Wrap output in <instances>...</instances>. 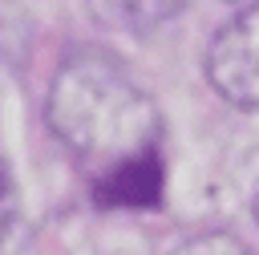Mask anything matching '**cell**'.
<instances>
[{"label": "cell", "instance_id": "6da1fadb", "mask_svg": "<svg viewBox=\"0 0 259 255\" xmlns=\"http://www.w3.org/2000/svg\"><path fill=\"white\" fill-rule=\"evenodd\" d=\"M45 117L57 142L121 202H146L158 190L162 113L121 61L81 49L49 81Z\"/></svg>", "mask_w": 259, "mask_h": 255}, {"label": "cell", "instance_id": "7a4b0ae2", "mask_svg": "<svg viewBox=\"0 0 259 255\" xmlns=\"http://www.w3.org/2000/svg\"><path fill=\"white\" fill-rule=\"evenodd\" d=\"M206 81L235 109L259 105V8H239L206 49Z\"/></svg>", "mask_w": 259, "mask_h": 255}, {"label": "cell", "instance_id": "3957f363", "mask_svg": "<svg viewBox=\"0 0 259 255\" xmlns=\"http://www.w3.org/2000/svg\"><path fill=\"white\" fill-rule=\"evenodd\" d=\"M190 0H85L89 16L113 32H154L174 20Z\"/></svg>", "mask_w": 259, "mask_h": 255}, {"label": "cell", "instance_id": "277c9868", "mask_svg": "<svg viewBox=\"0 0 259 255\" xmlns=\"http://www.w3.org/2000/svg\"><path fill=\"white\" fill-rule=\"evenodd\" d=\"M24 247H28V219H24V206H20L12 166L0 150V255H20Z\"/></svg>", "mask_w": 259, "mask_h": 255}, {"label": "cell", "instance_id": "5b68a950", "mask_svg": "<svg viewBox=\"0 0 259 255\" xmlns=\"http://www.w3.org/2000/svg\"><path fill=\"white\" fill-rule=\"evenodd\" d=\"M170 255H251V247L235 235H223V231H210V235H194L186 243H178Z\"/></svg>", "mask_w": 259, "mask_h": 255}]
</instances>
